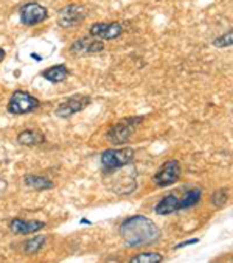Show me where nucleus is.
<instances>
[{"label":"nucleus","mask_w":233,"mask_h":263,"mask_svg":"<svg viewBox=\"0 0 233 263\" xmlns=\"http://www.w3.org/2000/svg\"><path fill=\"white\" fill-rule=\"evenodd\" d=\"M120 235L126 243V246L140 248L159 241L160 229L152 220L143 215H134L126 218L120 224Z\"/></svg>","instance_id":"f257e3e1"},{"label":"nucleus","mask_w":233,"mask_h":263,"mask_svg":"<svg viewBox=\"0 0 233 263\" xmlns=\"http://www.w3.org/2000/svg\"><path fill=\"white\" fill-rule=\"evenodd\" d=\"M143 122V117H129L126 120H122L119 123L112 125L109 129H107V140L115 145V146H120V145H125L131 136L134 134L135 128Z\"/></svg>","instance_id":"f03ea898"},{"label":"nucleus","mask_w":233,"mask_h":263,"mask_svg":"<svg viewBox=\"0 0 233 263\" xmlns=\"http://www.w3.org/2000/svg\"><path fill=\"white\" fill-rule=\"evenodd\" d=\"M134 161L132 148H110L101 153V165L106 172H115Z\"/></svg>","instance_id":"7ed1b4c3"},{"label":"nucleus","mask_w":233,"mask_h":263,"mask_svg":"<svg viewBox=\"0 0 233 263\" xmlns=\"http://www.w3.org/2000/svg\"><path fill=\"white\" fill-rule=\"evenodd\" d=\"M39 106H41V101L36 97H33L31 93L25 90H16L7 104V109L13 116H24V114H30L36 111Z\"/></svg>","instance_id":"20e7f679"},{"label":"nucleus","mask_w":233,"mask_h":263,"mask_svg":"<svg viewBox=\"0 0 233 263\" xmlns=\"http://www.w3.org/2000/svg\"><path fill=\"white\" fill-rule=\"evenodd\" d=\"M92 98L89 95H84V93H78V95H73L70 98H67L66 101L60 103V106L56 108L54 114L56 117H61V119H69L72 117L73 114H78L81 112L83 109H86L89 104H90Z\"/></svg>","instance_id":"39448f33"},{"label":"nucleus","mask_w":233,"mask_h":263,"mask_svg":"<svg viewBox=\"0 0 233 263\" xmlns=\"http://www.w3.org/2000/svg\"><path fill=\"white\" fill-rule=\"evenodd\" d=\"M19 17L21 22L27 27H34L41 22H44L48 17V11L45 7L36 4V2H28L21 5L19 8Z\"/></svg>","instance_id":"423d86ee"},{"label":"nucleus","mask_w":233,"mask_h":263,"mask_svg":"<svg viewBox=\"0 0 233 263\" xmlns=\"http://www.w3.org/2000/svg\"><path fill=\"white\" fill-rule=\"evenodd\" d=\"M179 178H181V164L178 161H168L159 168L152 181L157 187H168L176 184Z\"/></svg>","instance_id":"0eeeda50"},{"label":"nucleus","mask_w":233,"mask_h":263,"mask_svg":"<svg viewBox=\"0 0 233 263\" xmlns=\"http://www.w3.org/2000/svg\"><path fill=\"white\" fill-rule=\"evenodd\" d=\"M86 17V10L83 5L70 4L57 13V25L61 28H73L81 24Z\"/></svg>","instance_id":"6e6552de"},{"label":"nucleus","mask_w":233,"mask_h":263,"mask_svg":"<svg viewBox=\"0 0 233 263\" xmlns=\"http://www.w3.org/2000/svg\"><path fill=\"white\" fill-rule=\"evenodd\" d=\"M103 50H104V42L96 37H81L75 41L69 48V51L75 57H90L100 53Z\"/></svg>","instance_id":"1a4fd4ad"},{"label":"nucleus","mask_w":233,"mask_h":263,"mask_svg":"<svg viewBox=\"0 0 233 263\" xmlns=\"http://www.w3.org/2000/svg\"><path fill=\"white\" fill-rule=\"evenodd\" d=\"M123 34V25L119 22H96L90 27V36L101 41H112Z\"/></svg>","instance_id":"9d476101"},{"label":"nucleus","mask_w":233,"mask_h":263,"mask_svg":"<svg viewBox=\"0 0 233 263\" xmlns=\"http://www.w3.org/2000/svg\"><path fill=\"white\" fill-rule=\"evenodd\" d=\"M45 228L44 221H37V220H22V218H14L10 221V229L13 234L17 235H30V234H36L41 229Z\"/></svg>","instance_id":"9b49d317"},{"label":"nucleus","mask_w":233,"mask_h":263,"mask_svg":"<svg viewBox=\"0 0 233 263\" xmlns=\"http://www.w3.org/2000/svg\"><path fill=\"white\" fill-rule=\"evenodd\" d=\"M181 207H179V196L169 193L166 196H163L154 207V212L157 215H169L174 212H179Z\"/></svg>","instance_id":"f8f14e48"},{"label":"nucleus","mask_w":233,"mask_h":263,"mask_svg":"<svg viewBox=\"0 0 233 263\" xmlns=\"http://www.w3.org/2000/svg\"><path fill=\"white\" fill-rule=\"evenodd\" d=\"M45 136L37 129H25L17 136V143L24 146H37L45 143Z\"/></svg>","instance_id":"ddd939ff"},{"label":"nucleus","mask_w":233,"mask_h":263,"mask_svg":"<svg viewBox=\"0 0 233 263\" xmlns=\"http://www.w3.org/2000/svg\"><path fill=\"white\" fill-rule=\"evenodd\" d=\"M67 77H69V69L64 64H57V66L48 67V69H45L42 72V78L50 81V83H53V84L66 81Z\"/></svg>","instance_id":"4468645a"},{"label":"nucleus","mask_w":233,"mask_h":263,"mask_svg":"<svg viewBox=\"0 0 233 263\" xmlns=\"http://www.w3.org/2000/svg\"><path fill=\"white\" fill-rule=\"evenodd\" d=\"M24 182L25 185H28L30 189L33 190H37V192H44V190H50L54 187V184L45 178V176H39V175H27L24 178Z\"/></svg>","instance_id":"2eb2a0df"},{"label":"nucleus","mask_w":233,"mask_h":263,"mask_svg":"<svg viewBox=\"0 0 233 263\" xmlns=\"http://www.w3.org/2000/svg\"><path fill=\"white\" fill-rule=\"evenodd\" d=\"M202 198V190L199 187H193V189H188L187 192H184L181 196H179V207L181 210L182 209H188V207H193L196 205Z\"/></svg>","instance_id":"dca6fc26"},{"label":"nucleus","mask_w":233,"mask_h":263,"mask_svg":"<svg viewBox=\"0 0 233 263\" xmlns=\"http://www.w3.org/2000/svg\"><path fill=\"white\" fill-rule=\"evenodd\" d=\"M47 241V235H37V237H33V238H28L25 243H24V252L27 255H34L36 252H39L44 245Z\"/></svg>","instance_id":"f3484780"},{"label":"nucleus","mask_w":233,"mask_h":263,"mask_svg":"<svg viewBox=\"0 0 233 263\" xmlns=\"http://www.w3.org/2000/svg\"><path fill=\"white\" fill-rule=\"evenodd\" d=\"M131 263H160L163 261V257L159 252H142L134 255L131 260Z\"/></svg>","instance_id":"a211bd4d"},{"label":"nucleus","mask_w":233,"mask_h":263,"mask_svg":"<svg viewBox=\"0 0 233 263\" xmlns=\"http://www.w3.org/2000/svg\"><path fill=\"white\" fill-rule=\"evenodd\" d=\"M231 44H233V33H231V31L225 33V34H222L221 37H216V39L213 41V45H215V47H219V48L230 47Z\"/></svg>","instance_id":"6ab92c4d"},{"label":"nucleus","mask_w":233,"mask_h":263,"mask_svg":"<svg viewBox=\"0 0 233 263\" xmlns=\"http://www.w3.org/2000/svg\"><path fill=\"white\" fill-rule=\"evenodd\" d=\"M227 192L225 190H218V192H215L213 195H211V204L213 205H222V204H225V201H227Z\"/></svg>","instance_id":"aec40b11"},{"label":"nucleus","mask_w":233,"mask_h":263,"mask_svg":"<svg viewBox=\"0 0 233 263\" xmlns=\"http://www.w3.org/2000/svg\"><path fill=\"white\" fill-rule=\"evenodd\" d=\"M199 240L198 238H193V240H187L185 243H181V245H176L174 246V249H181V248H184V246H188V245H196Z\"/></svg>","instance_id":"412c9836"},{"label":"nucleus","mask_w":233,"mask_h":263,"mask_svg":"<svg viewBox=\"0 0 233 263\" xmlns=\"http://www.w3.org/2000/svg\"><path fill=\"white\" fill-rule=\"evenodd\" d=\"M5 57H7L5 50H4V48H0V63H2V61L5 60Z\"/></svg>","instance_id":"4be33fe9"}]
</instances>
